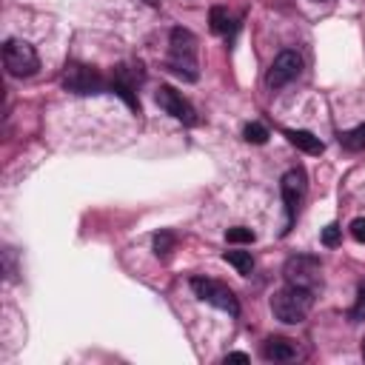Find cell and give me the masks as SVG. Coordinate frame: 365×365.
Segmentation results:
<instances>
[{"instance_id":"6da1fadb","label":"cell","mask_w":365,"mask_h":365,"mask_svg":"<svg viewBox=\"0 0 365 365\" xmlns=\"http://www.w3.org/2000/svg\"><path fill=\"white\" fill-rule=\"evenodd\" d=\"M168 51H171V57H168V71H174L177 77H182V80H188V83H194L200 74H197V40H194V34L188 31V29H171V37H168Z\"/></svg>"},{"instance_id":"7a4b0ae2","label":"cell","mask_w":365,"mask_h":365,"mask_svg":"<svg viewBox=\"0 0 365 365\" xmlns=\"http://www.w3.org/2000/svg\"><path fill=\"white\" fill-rule=\"evenodd\" d=\"M311 305H314V291L294 288V285H285L271 297V311L285 325H299L308 317Z\"/></svg>"},{"instance_id":"3957f363","label":"cell","mask_w":365,"mask_h":365,"mask_svg":"<svg viewBox=\"0 0 365 365\" xmlns=\"http://www.w3.org/2000/svg\"><path fill=\"white\" fill-rule=\"evenodd\" d=\"M282 277H285V285L305 288V291L317 294L322 288V262L311 254H294V257L285 259Z\"/></svg>"},{"instance_id":"277c9868","label":"cell","mask_w":365,"mask_h":365,"mask_svg":"<svg viewBox=\"0 0 365 365\" xmlns=\"http://www.w3.org/2000/svg\"><path fill=\"white\" fill-rule=\"evenodd\" d=\"M3 66L11 77H34L40 71V57H37L34 46L11 37L3 46Z\"/></svg>"},{"instance_id":"5b68a950","label":"cell","mask_w":365,"mask_h":365,"mask_svg":"<svg viewBox=\"0 0 365 365\" xmlns=\"http://www.w3.org/2000/svg\"><path fill=\"white\" fill-rule=\"evenodd\" d=\"M191 291H194L202 302H208V305H214V308H220V311H225V314H231V317L240 314V302H237L234 291H231L228 285L211 279V277H191Z\"/></svg>"},{"instance_id":"8992f818","label":"cell","mask_w":365,"mask_h":365,"mask_svg":"<svg viewBox=\"0 0 365 365\" xmlns=\"http://www.w3.org/2000/svg\"><path fill=\"white\" fill-rule=\"evenodd\" d=\"M63 88L71 91V94H100L106 91V80L97 68L91 66H83V63H68L66 71H63Z\"/></svg>"},{"instance_id":"52a82bcc","label":"cell","mask_w":365,"mask_h":365,"mask_svg":"<svg viewBox=\"0 0 365 365\" xmlns=\"http://www.w3.org/2000/svg\"><path fill=\"white\" fill-rule=\"evenodd\" d=\"M308 182H305V171L302 168H288L279 180V194H282V205H285V231L291 228L302 200H305Z\"/></svg>"},{"instance_id":"ba28073f","label":"cell","mask_w":365,"mask_h":365,"mask_svg":"<svg viewBox=\"0 0 365 365\" xmlns=\"http://www.w3.org/2000/svg\"><path fill=\"white\" fill-rule=\"evenodd\" d=\"M299 71H302V57H299L297 51L285 48V51H279V54L274 57V63H271V68H268V74H265V83H268V88H282V86H288Z\"/></svg>"},{"instance_id":"9c48e42d","label":"cell","mask_w":365,"mask_h":365,"mask_svg":"<svg viewBox=\"0 0 365 365\" xmlns=\"http://www.w3.org/2000/svg\"><path fill=\"white\" fill-rule=\"evenodd\" d=\"M157 106H160L165 114H171L174 120L185 123V125H194V123H197L194 106H191L177 88H171V86H160V88H157Z\"/></svg>"},{"instance_id":"30bf717a","label":"cell","mask_w":365,"mask_h":365,"mask_svg":"<svg viewBox=\"0 0 365 365\" xmlns=\"http://www.w3.org/2000/svg\"><path fill=\"white\" fill-rule=\"evenodd\" d=\"M108 88H111L117 97H123V100L128 103V108L140 111V100H137V94H134L137 80H134V74H131L128 66H117V68H114V77H111V86H108Z\"/></svg>"},{"instance_id":"8fae6325","label":"cell","mask_w":365,"mask_h":365,"mask_svg":"<svg viewBox=\"0 0 365 365\" xmlns=\"http://www.w3.org/2000/svg\"><path fill=\"white\" fill-rule=\"evenodd\" d=\"M297 356V345L288 336H268L262 342V359L268 362H288Z\"/></svg>"},{"instance_id":"7c38bea8","label":"cell","mask_w":365,"mask_h":365,"mask_svg":"<svg viewBox=\"0 0 365 365\" xmlns=\"http://www.w3.org/2000/svg\"><path fill=\"white\" fill-rule=\"evenodd\" d=\"M282 134L288 137V143H291V145H297V148H299V151H305V154H322V151H325L322 140H319L317 134L305 131V128H285Z\"/></svg>"},{"instance_id":"4fadbf2b","label":"cell","mask_w":365,"mask_h":365,"mask_svg":"<svg viewBox=\"0 0 365 365\" xmlns=\"http://www.w3.org/2000/svg\"><path fill=\"white\" fill-rule=\"evenodd\" d=\"M222 259H225L228 265H234L237 274H251V268H254V257H251V251H225Z\"/></svg>"},{"instance_id":"5bb4252c","label":"cell","mask_w":365,"mask_h":365,"mask_svg":"<svg viewBox=\"0 0 365 365\" xmlns=\"http://www.w3.org/2000/svg\"><path fill=\"white\" fill-rule=\"evenodd\" d=\"M339 143L348 148V151H365V125H356V128H348L339 134Z\"/></svg>"},{"instance_id":"9a60e30c","label":"cell","mask_w":365,"mask_h":365,"mask_svg":"<svg viewBox=\"0 0 365 365\" xmlns=\"http://www.w3.org/2000/svg\"><path fill=\"white\" fill-rule=\"evenodd\" d=\"M174 242H177V237H174L168 228L157 231V234H154V254H157L160 259H168V254L174 251Z\"/></svg>"},{"instance_id":"2e32d148","label":"cell","mask_w":365,"mask_h":365,"mask_svg":"<svg viewBox=\"0 0 365 365\" xmlns=\"http://www.w3.org/2000/svg\"><path fill=\"white\" fill-rule=\"evenodd\" d=\"M208 23H211V31H214V34H225L228 26H231L228 9H222V6H211V11H208Z\"/></svg>"},{"instance_id":"e0dca14e","label":"cell","mask_w":365,"mask_h":365,"mask_svg":"<svg viewBox=\"0 0 365 365\" xmlns=\"http://www.w3.org/2000/svg\"><path fill=\"white\" fill-rule=\"evenodd\" d=\"M242 137H245L248 143H254V145H262V143L268 140V128H265L262 123H248V125L242 128Z\"/></svg>"},{"instance_id":"ac0fdd59","label":"cell","mask_w":365,"mask_h":365,"mask_svg":"<svg viewBox=\"0 0 365 365\" xmlns=\"http://www.w3.org/2000/svg\"><path fill=\"white\" fill-rule=\"evenodd\" d=\"M225 240H228V242H254L257 234H254L251 228H245V225H234V228L225 231Z\"/></svg>"},{"instance_id":"d6986e66","label":"cell","mask_w":365,"mask_h":365,"mask_svg":"<svg viewBox=\"0 0 365 365\" xmlns=\"http://www.w3.org/2000/svg\"><path fill=\"white\" fill-rule=\"evenodd\" d=\"M348 319H351V322H362V319H365V285L359 288L356 302H354L351 311H348Z\"/></svg>"},{"instance_id":"ffe728a7","label":"cell","mask_w":365,"mask_h":365,"mask_svg":"<svg viewBox=\"0 0 365 365\" xmlns=\"http://www.w3.org/2000/svg\"><path fill=\"white\" fill-rule=\"evenodd\" d=\"M339 237H342V228H339L336 222H331V225L322 228V245L334 248V245H339Z\"/></svg>"},{"instance_id":"44dd1931","label":"cell","mask_w":365,"mask_h":365,"mask_svg":"<svg viewBox=\"0 0 365 365\" xmlns=\"http://www.w3.org/2000/svg\"><path fill=\"white\" fill-rule=\"evenodd\" d=\"M348 231H351V237H354L356 242H365V217H356Z\"/></svg>"},{"instance_id":"7402d4cb","label":"cell","mask_w":365,"mask_h":365,"mask_svg":"<svg viewBox=\"0 0 365 365\" xmlns=\"http://www.w3.org/2000/svg\"><path fill=\"white\" fill-rule=\"evenodd\" d=\"M225 362H248V354H240V351L225 354Z\"/></svg>"},{"instance_id":"603a6c76","label":"cell","mask_w":365,"mask_h":365,"mask_svg":"<svg viewBox=\"0 0 365 365\" xmlns=\"http://www.w3.org/2000/svg\"><path fill=\"white\" fill-rule=\"evenodd\" d=\"M362 356H365V339H362Z\"/></svg>"},{"instance_id":"cb8c5ba5","label":"cell","mask_w":365,"mask_h":365,"mask_svg":"<svg viewBox=\"0 0 365 365\" xmlns=\"http://www.w3.org/2000/svg\"><path fill=\"white\" fill-rule=\"evenodd\" d=\"M317 3H322V0H317Z\"/></svg>"}]
</instances>
